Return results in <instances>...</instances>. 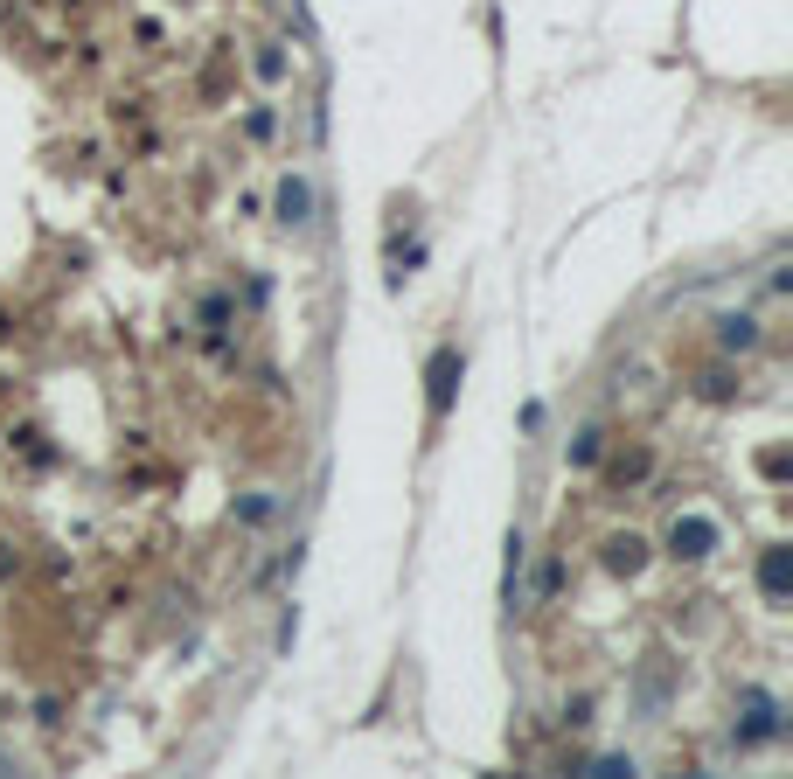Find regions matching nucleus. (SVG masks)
I'll use <instances>...</instances> for the list:
<instances>
[{
    "instance_id": "obj_1",
    "label": "nucleus",
    "mask_w": 793,
    "mask_h": 779,
    "mask_svg": "<svg viewBox=\"0 0 793 779\" xmlns=\"http://www.w3.org/2000/svg\"><path fill=\"white\" fill-rule=\"evenodd\" d=\"M279 223H293V230L314 223V181H307V174H286V181H279Z\"/></svg>"
},
{
    "instance_id": "obj_2",
    "label": "nucleus",
    "mask_w": 793,
    "mask_h": 779,
    "mask_svg": "<svg viewBox=\"0 0 793 779\" xmlns=\"http://www.w3.org/2000/svg\"><path fill=\"white\" fill-rule=\"evenodd\" d=\"M710 543H717V522H703V515L675 522V557H703Z\"/></svg>"
},
{
    "instance_id": "obj_3",
    "label": "nucleus",
    "mask_w": 793,
    "mask_h": 779,
    "mask_svg": "<svg viewBox=\"0 0 793 779\" xmlns=\"http://www.w3.org/2000/svg\"><path fill=\"white\" fill-rule=\"evenodd\" d=\"M453 376H460V355L446 348V355L432 362V411H446V404H453Z\"/></svg>"
},
{
    "instance_id": "obj_4",
    "label": "nucleus",
    "mask_w": 793,
    "mask_h": 779,
    "mask_svg": "<svg viewBox=\"0 0 793 779\" xmlns=\"http://www.w3.org/2000/svg\"><path fill=\"white\" fill-rule=\"evenodd\" d=\"M724 327V348H752L759 341V320H745V313H731V320H717Z\"/></svg>"
},
{
    "instance_id": "obj_5",
    "label": "nucleus",
    "mask_w": 793,
    "mask_h": 779,
    "mask_svg": "<svg viewBox=\"0 0 793 779\" xmlns=\"http://www.w3.org/2000/svg\"><path fill=\"white\" fill-rule=\"evenodd\" d=\"M759 585H766L773 599L787 592V550H773V557H766V571H759Z\"/></svg>"
},
{
    "instance_id": "obj_6",
    "label": "nucleus",
    "mask_w": 793,
    "mask_h": 779,
    "mask_svg": "<svg viewBox=\"0 0 793 779\" xmlns=\"http://www.w3.org/2000/svg\"><path fill=\"white\" fill-rule=\"evenodd\" d=\"M515 578H522V536H508V578H501V592H508V606H515Z\"/></svg>"
},
{
    "instance_id": "obj_7",
    "label": "nucleus",
    "mask_w": 793,
    "mask_h": 779,
    "mask_svg": "<svg viewBox=\"0 0 793 779\" xmlns=\"http://www.w3.org/2000/svg\"><path fill=\"white\" fill-rule=\"evenodd\" d=\"M613 564H620V571H634V564H640V543H634V536H627V543H613Z\"/></svg>"
}]
</instances>
